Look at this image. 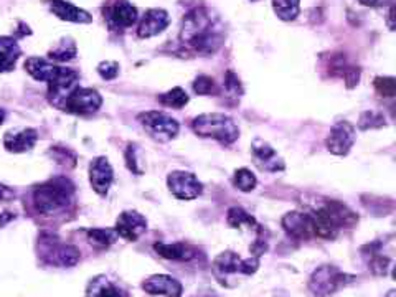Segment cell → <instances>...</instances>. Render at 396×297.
Segmentation results:
<instances>
[{"label": "cell", "mask_w": 396, "mask_h": 297, "mask_svg": "<svg viewBox=\"0 0 396 297\" xmlns=\"http://www.w3.org/2000/svg\"><path fill=\"white\" fill-rule=\"evenodd\" d=\"M170 23L169 13L164 8H149L141 18L139 27H137V35L141 39H150L155 36L167 29Z\"/></svg>", "instance_id": "19"}, {"label": "cell", "mask_w": 396, "mask_h": 297, "mask_svg": "<svg viewBox=\"0 0 396 297\" xmlns=\"http://www.w3.org/2000/svg\"><path fill=\"white\" fill-rule=\"evenodd\" d=\"M386 297H395V291H390V294L386 296Z\"/></svg>", "instance_id": "45"}, {"label": "cell", "mask_w": 396, "mask_h": 297, "mask_svg": "<svg viewBox=\"0 0 396 297\" xmlns=\"http://www.w3.org/2000/svg\"><path fill=\"white\" fill-rule=\"evenodd\" d=\"M98 73L103 80H114L119 74V63L116 62H103L99 63Z\"/></svg>", "instance_id": "37"}, {"label": "cell", "mask_w": 396, "mask_h": 297, "mask_svg": "<svg viewBox=\"0 0 396 297\" xmlns=\"http://www.w3.org/2000/svg\"><path fill=\"white\" fill-rule=\"evenodd\" d=\"M80 74L71 68H59L58 76L52 83H48V99L55 108L63 109L64 101L71 95L73 90H76Z\"/></svg>", "instance_id": "9"}, {"label": "cell", "mask_w": 396, "mask_h": 297, "mask_svg": "<svg viewBox=\"0 0 396 297\" xmlns=\"http://www.w3.org/2000/svg\"><path fill=\"white\" fill-rule=\"evenodd\" d=\"M136 152H137V147L134 146V144H129L127 151H126V162H127L129 170L134 172V174H137V175H141L142 170L139 169V167H137V164H139V162H137Z\"/></svg>", "instance_id": "39"}, {"label": "cell", "mask_w": 396, "mask_h": 297, "mask_svg": "<svg viewBox=\"0 0 396 297\" xmlns=\"http://www.w3.org/2000/svg\"><path fill=\"white\" fill-rule=\"evenodd\" d=\"M141 126L146 129L152 139L159 142H169L178 134V123L172 116L162 113V111H146L139 114Z\"/></svg>", "instance_id": "6"}, {"label": "cell", "mask_w": 396, "mask_h": 297, "mask_svg": "<svg viewBox=\"0 0 396 297\" xmlns=\"http://www.w3.org/2000/svg\"><path fill=\"white\" fill-rule=\"evenodd\" d=\"M20 55L22 50L15 40L10 36H0V73L12 71Z\"/></svg>", "instance_id": "24"}, {"label": "cell", "mask_w": 396, "mask_h": 297, "mask_svg": "<svg viewBox=\"0 0 396 297\" xmlns=\"http://www.w3.org/2000/svg\"><path fill=\"white\" fill-rule=\"evenodd\" d=\"M3 119H6V113H3V109H0V124L3 123Z\"/></svg>", "instance_id": "44"}, {"label": "cell", "mask_w": 396, "mask_h": 297, "mask_svg": "<svg viewBox=\"0 0 396 297\" xmlns=\"http://www.w3.org/2000/svg\"><path fill=\"white\" fill-rule=\"evenodd\" d=\"M119 238L114 228H93L87 230V240L91 244L99 246V248H108L113 243H116Z\"/></svg>", "instance_id": "28"}, {"label": "cell", "mask_w": 396, "mask_h": 297, "mask_svg": "<svg viewBox=\"0 0 396 297\" xmlns=\"http://www.w3.org/2000/svg\"><path fill=\"white\" fill-rule=\"evenodd\" d=\"M215 80L210 76H205V74L198 76L195 83H193V91L197 95H211V92H215Z\"/></svg>", "instance_id": "34"}, {"label": "cell", "mask_w": 396, "mask_h": 297, "mask_svg": "<svg viewBox=\"0 0 396 297\" xmlns=\"http://www.w3.org/2000/svg\"><path fill=\"white\" fill-rule=\"evenodd\" d=\"M281 225L285 230V233L291 235L297 240H309L314 236V223H312V215L301 212L285 213L281 220Z\"/></svg>", "instance_id": "17"}, {"label": "cell", "mask_w": 396, "mask_h": 297, "mask_svg": "<svg viewBox=\"0 0 396 297\" xmlns=\"http://www.w3.org/2000/svg\"><path fill=\"white\" fill-rule=\"evenodd\" d=\"M90 297H127V292L114 282L104 279V277H98L91 282Z\"/></svg>", "instance_id": "26"}, {"label": "cell", "mask_w": 396, "mask_h": 297, "mask_svg": "<svg viewBox=\"0 0 396 297\" xmlns=\"http://www.w3.org/2000/svg\"><path fill=\"white\" fill-rule=\"evenodd\" d=\"M159 101L167 108H174V109H182L183 106L188 103V95L182 88H174L159 97Z\"/></svg>", "instance_id": "31"}, {"label": "cell", "mask_w": 396, "mask_h": 297, "mask_svg": "<svg viewBox=\"0 0 396 297\" xmlns=\"http://www.w3.org/2000/svg\"><path fill=\"white\" fill-rule=\"evenodd\" d=\"M227 223L234 230H248V231H257L260 225H257L256 218L251 216L250 213L243 210L239 207L229 208L227 213Z\"/></svg>", "instance_id": "25"}, {"label": "cell", "mask_w": 396, "mask_h": 297, "mask_svg": "<svg viewBox=\"0 0 396 297\" xmlns=\"http://www.w3.org/2000/svg\"><path fill=\"white\" fill-rule=\"evenodd\" d=\"M76 57V45L71 40H62L59 43L55 46L53 50H50L48 58L55 60V62H68Z\"/></svg>", "instance_id": "29"}, {"label": "cell", "mask_w": 396, "mask_h": 297, "mask_svg": "<svg viewBox=\"0 0 396 297\" xmlns=\"http://www.w3.org/2000/svg\"><path fill=\"white\" fill-rule=\"evenodd\" d=\"M103 104V97L93 88H76L64 101L63 111L73 114H93Z\"/></svg>", "instance_id": "8"}, {"label": "cell", "mask_w": 396, "mask_h": 297, "mask_svg": "<svg viewBox=\"0 0 396 297\" xmlns=\"http://www.w3.org/2000/svg\"><path fill=\"white\" fill-rule=\"evenodd\" d=\"M154 251L160 258L169 259V261H192L197 258V249L192 244L177 241V243H159L154 244Z\"/></svg>", "instance_id": "20"}, {"label": "cell", "mask_w": 396, "mask_h": 297, "mask_svg": "<svg viewBox=\"0 0 396 297\" xmlns=\"http://www.w3.org/2000/svg\"><path fill=\"white\" fill-rule=\"evenodd\" d=\"M119 238L126 241H137L147 230V220L144 215H141L136 210L122 212L118 216L116 226H114Z\"/></svg>", "instance_id": "13"}, {"label": "cell", "mask_w": 396, "mask_h": 297, "mask_svg": "<svg viewBox=\"0 0 396 297\" xmlns=\"http://www.w3.org/2000/svg\"><path fill=\"white\" fill-rule=\"evenodd\" d=\"M353 276L345 275L337 266L332 264H324L317 268L309 277V291L317 297H327L335 294L344 286H347Z\"/></svg>", "instance_id": "5"}, {"label": "cell", "mask_w": 396, "mask_h": 297, "mask_svg": "<svg viewBox=\"0 0 396 297\" xmlns=\"http://www.w3.org/2000/svg\"><path fill=\"white\" fill-rule=\"evenodd\" d=\"M113 180L114 172L109 160L106 157H96L90 165V182L94 192L101 195V197H104L109 192V188H111Z\"/></svg>", "instance_id": "16"}, {"label": "cell", "mask_w": 396, "mask_h": 297, "mask_svg": "<svg viewBox=\"0 0 396 297\" xmlns=\"http://www.w3.org/2000/svg\"><path fill=\"white\" fill-rule=\"evenodd\" d=\"M167 185L178 200H193L204 192V185L190 172H172L167 177Z\"/></svg>", "instance_id": "10"}, {"label": "cell", "mask_w": 396, "mask_h": 297, "mask_svg": "<svg viewBox=\"0 0 396 297\" xmlns=\"http://www.w3.org/2000/svg\"><path fill=\"white\" fill-rule=\"evenodd\" d=\"M2 215L3 216H0V226H3L7 221H10V220H13V218H15V215H12V213H2Z\"/></svg>", "instance_id": "42"}, {"label": "cell", "mask_w": 396, "mask_h": 297, "mask_svg": "<svg viewBox=\"0 0 396 297\" xmlns=\"http://www.w3.org/2000/svg\"><path fill=\"white\" fill-rule=\"evenodd\" d=\"M225 88H227L228 92H232V95L234 96L243 95L241 83H239L238 76L232 71V69H229V71L227 73V76H225Z\"/></svg>", "instance_id": "38"}, {"label": "cell", "mask_w": 396, "mask_h": 297, "mask_svg": "<svg viewBox=\"0 0 396 297\" xmlns=\"http://www.w3.org/2000/svg\"><path fill=\"white\" fill-rule=\"evenodd\" d=\"M385 126V118L380 113H375V111H365L362 113L360 120H358V127L362 131H368V129H375Z\"/></svg>", "instance_id": "32"}, {"label": "cell", "mask_w": 396, "mask_h": 297, "mask_svg": "<svg viewBox=\"0 0 396 297\" xmlns=\"http://www.w3.org/2000/svg\"><path fill=\"white\" fill-rule=\"evenodd\" d=\"M345 81H347V88H353L360 80V69L358 68H347L345 69Z\"/></svg>", "instance_id": "40"}, {"label": "cell", "mask_w": 396, "mask_h": 297, "mask_svg": "<svg viewBox=\"0 0 396 297\" xmlns=\"http://www.w3.org/2000/svg\"><path fill=\"white\" fill-rule=\"evenodd\" d=\"M12 198H15V192H13L12 188L6 187V185H0V200L7 202L12 200Z\"/></svg>", "instance_id": "41"}, {"label": "cell", "mask_w": 396, "mask_h": 297, "mask_svg": "<svg viewBox=\"0 0 396 297\" xmlns=\"http://www.w3.org/2000/svg\"><path fill=\"white\" fill-rule=\"evenodd\" d=\"M256 233H257V236H256L255 243L250 246V251L253 253V256H255V258H261L262 254L268 251L269 244H268V240L264 238V230H262V226L257 228Z\"/></svg>", "instance_id": "35"}, {"label": "cell", "mask_w": 396, "mask_h": 297, "mask_svg": "<svg viewBox=\"0 0 396 297\" xmlns=\"http://www.w3.org/2000/svg\"><path fill=\"white\" fill-rule=\"evenodd\" d=\"M357 141V131L352 124L347 120L337 123L335 126L330 129L329 136L325 139V146L330 152L335 156H347L350 148L353 147V144Z\"/></svg>", "instance_id": "11"}, {"label": "cell", "mask_w": 396, "mask_h": 297, "mask_svg": "<svg viewBox=\"0 0 396 297\" xmlns=\"http://www.w3.org/2000/svg\"><path fill=\"white\" fill-rule=\"evenodd\" d=\"M192 129L197 136L215 139L223 146H229L239 137V127L227 114H200L192 120Z\"/></svg>", "instance_id": "3"}, {"label": "cell", "mask_w": 396, "mask_h": 297, "mask_svg": "<svg viewBox=\"0 0 396 297\" xmlns=\"http://www.w3.org/2000/svg\"><path fill=\"white\" fill-rule=\"evenodd\" d=\"M358 2L362 4V6H367V7H373L376 6V4L380 2V0H358Z\"/></svg>", "instance_id": "43"}, {"label": "cell", "mask_w": 396, "mask_h": 297, "mask_svg": "<svg viewBox=\"0 0 396 297\" xmlns=\"http://www.w3.org/2000/svg\"><path fill=\"white\" fill-rule=\"evenodd\" d=\"M301 0H273V8L281 20L291 22L301 12Z\"/></svg>", "instance_id": "27"}, {"label": "cell", "mask_w": 396, "mask_h": 297, "mask_svg": "<svg viewBox=\"0 0 396 297\" xmlns=\"http://www.w3.org/2000/svg\"><path fill=\"white\" fill-rule=\"evenodd\" d=\"M260 268V258H241L233 251H225L213 259V269L218 276L232 275H255Z\"/></svg>", "instance_id": "7"}, {"label": "cell", "mask_w": 396, "mask_h": 297, "mask_svg": "<svg viewBox=\"0 0 396 297\" xmlns=\"http://www.w3.org/2000/svg\"><path fill=\"white\" fill-rule=\"evenodd\" d=\"M50 8L57 15L59 20L64 22H73V23H91L93 17L90 12L83 11V8L73 6L70 2H64V0H52Z\"/></svg>", "instance_id": "22"}, {"label": "cell", "mask_w": 396, "mask_h": 297, "mask_svg": "<svg viewBox=\"0 0 396 297\" xmlns=\"http://www.w3.org/2000/svg\"><path fill=\"white\" fill-rule=\"evenodd\" d=\"M256 184H257L256 175L253 174L250 169H245V167H243V169H238L234 172L233 185L238 190H241V192H251V190L256 188Z\"/></svg>", "instance_id": "30"}, {"label": "cell", "mask_w": 396, "mask_h": 297, "mask_svg": "<svg viewBox=\"0 0 396 297\" xmlns=\"http://www.w3.org/2000/svg\"><path fill=\"white\" fill-rule=\"evenodd\" d=\"M142 291L149 296H162V297H181L183 286L181 281L169 275H152L142 282Z\"/></svg>", "instance_id": "15"}, {"label": "cell", "mask_w": 396, "mask_h": 297, "mask_svg": "<svg viewBox=\"0 0 396 297\" xmlns=\"http://www.w3.org/2000/svg\"><path fill=\"white\" fill-rule=\"evenodd\" d=\"M59 68L57 64L47 62V60L38 58V57H31L25 62V69L27 73L30 74L31 78L36 81H45V83H52L55 78L58 76Z\"/></svg>", "instance_id": "23"}, {"label": "cell", "mask_w": 396, "mask_h": 297, "mask_svg": "<svg viewBox=\"0 0 396 297\" xmlns=\"http://www.w3.org/2000/svg\"><path fill=\"white\" fill-rule=\"evenodd\" d=\"M181 40L193 52L211 55L223 43V32L206 8H193L182 20Z\"/></svg>", "instance_id": "1"}, {"label": "cell", "mask_w": 396, "mask_h": 297, "mask_svg": "<svg viewBox=\"0 0 396 297\" xmlns=\"http://www.w3.org/2000/svg\"><path fill=\"white\" fill-rule=\"evenodd\" d=\"M38 141V132L35 129H22V131L15 132H7L6 137H3V147L7 148L8 152H15V154H20V152H27L30 148H34V146Z\"/></svg>", "instance_id": "21"}, {"label": "cell", "mask_w": 396, "mask_h": 297, "mask_svg": "<svg viewBox=\"0 0 396 297\" xmlns=\"http://www.w3.org/2000/svg\"><path fill=\"white\" fill-rule=\"evenodd\" d=\"M375 86L376 92L383 97H393L396 95V80L395 78H375Z\"/></svg>", "instance_id": "33"}, {"label": "cell", "mask_w": 396, "mask_h": 297, "mask_svg": "<svg viewBox=\"0 0 396 297\" xmlns=\"http://www.w3.org/2000/svg\"><path fill=\"white\" fill-rule=\"evenodd\" d=\"M314 235L322 240H334L340 230H350L358 223V216L340 202H329L312 215Z\"/></svg>", "instance_id": "2"}, {"label": "cell", "mask_w": 396, "mask_h": 297, "mask_svg": "<svg viewBox=\"0 0 396 297\" xmlns=\"http://www.w3.org/2000/svg\"><path fill=\"white\" fill-rule=\"evenodd\" d=\"M73 184L68 179H53L47 184L40 185L34 193L35 208L43 215H52L66 208L71 200Z\"/></svg>", "instance_id": "4"}, {"label": "cell", "mask_w": 396, "mask_h": 297, "mask_svg": "<svg viewBox=\"0 0 396 297\" xmlns=\"http://www.w3.org/2000/svg\"><path fill=\"white\" fill-rule=\"evenodd\" d=\"M43 244V258L45 261L53 266L70 268L80 261V249L71 244L58 243V240L41 241Z\"/></svg>", "instance_id": "12"}, {"label": "cell", "mask_w": 396, "mask_h": 297, "mask_svg": "<svg viewBox=\"0 0 396 297\" xmlns=\"http://www.w3.org/2000/svg\"><path fill=\"white\" fill-rule=\"evenodd\" d=\"M106 20L111 29H129L137 22V8L127 0H118L104 11Z\"/></svg>", "instance_id": "18"}, {"label": "cell", "mask_w": 396, "mask_h": 297, "mask_svg": "<svg viewBox=\"0 0 396 297\" xmlns=\"http://www.w3.org/2000/svg\"><path fill=\"white\" fill-rule=\"evenodd\" d=\"M253 159L257 169L264 172H283L285 169L284 160L278 156V152L262 139H255L251 146Z\"/></svg>", "instance_id": "14"}, {"label": "cell", "mask_w": 396, "mask_h": 297, "mask_svg": "<svg viewBox=\"0 0 396 297\" xmlns=\"http://www.w3.org/2000/svg\"><path fill=\"white\" fill-rule=\"evenodd\" d=\"M368 266H370V271L375 276H385L386 271H388L390 259L386 256H380V254H373L372 261L368 263Z\"/></svg>", "instance_id": "36"}]
</instances>
